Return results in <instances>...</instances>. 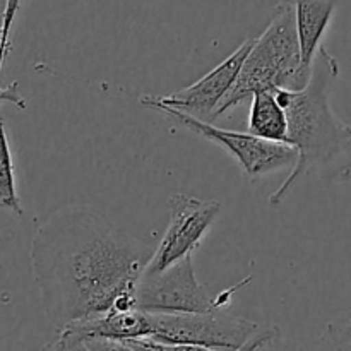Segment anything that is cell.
<instances>
[{
	"instance_id": "1",
	"label": "cell",
	"mask_w": 351,
	"mask_h": 351,
	"mask_svg": "<svg viewBox=\"0 0 351 351\" xmlns=\"http://www.w3.org/2000/svg\"><path fill=\"white\" fill-rule=\"evenodd\" d=\"M154 250L95 208L57 209L31 242V267L48 321L60 332L108 314L120 297L134 293Z\"/></svg>"
},
{
	"instance_id": "2",
	"label": "cell",
	"mask_w": 351,
	"mask_h": 351,
	"mask_svg": "<svg viewBox=\"0 0 351 351\" xmlns=\"http://www.w3.org/2000/svg\"><path fill=\"white\" fill-rule=\"evenodd\" d=\"M338 74V60L322 47L304 89L274 91L287 112V144L297 151V163L287 180L269 195V206H280L293 185L307 175L322 182L351 178V125L336 117L329 103V84Z\"/></svg>"
},
{
	"instance_id": "3",
	"label": "cell",
	"mask_w": 351,
	"mask_h": 351,
	"mask_svg": "<svg viewBox=\"0 0 351 351\" xmlns=\"http://www.w3.org/2000/svg\"><path fill=\"white\" fill-rule=\"evenodd\" d=\"M311 75L302 67L293 5L288 0H280L269 26L256 38L235 86L218 108L215 120L259 93H274L278 89L300 91L308 84Z\"/></svg>"
},
{
	"instance_id": "4",
	"label": "cell",
	"mask_w": 351,
	"mask_h": 351,
	"mask_svg": "<svg viewBox=\"0 0 351 351\" xmlns=\"http://www.w3.org/2000/svg\"><path fill=\"white\" fill-rule=\"evenodd\" d=\"M139 103L146 108H153L165 113L175 122L180 123L182 127L204 137L209 143L221 146L226 153H230L239 161L243 175L252 178V180L263 177V175L283 170L287 167L293 168V165L297 163V151L290 144L269 143V141L259 139L249 132L221 129V127H216L215 123L194 119V117L187 115L180 110L160 105V103L153 101L149 95L141 96Z\"/></svg>"
},
{
	"instance_id": "5",
	"label": "cell",
	"mask_w": 351,
	"mask_h": 351,
	"mask_svg": "<svg viewBox=\"0 0 351 351\" xmlns=\"http://www.w3.org/2000/svg\"><path fill=\"white\" fill-rule=\"evenodd\" d=\"M151 339L192 345L216 351H239L252 341L263 326L225 311L202 314H149Z\"/></svg>"
},
{
	"instance_id": "6",
	"label": "cell",
	"mask_w": 351,
	"mask_h": 351,
	"mask_svg": "<svg viewBox=\"0 0 351 351\" xmlns=\"http://www.w3.org/2000/svg\"><path fill=\"white\" fill-rule=\"evenodd\" d=\"M134 295L137 308L147 314H202L218 311L216 298L195 278L192 256L163 271H144Z\"/></svg>"
},
{
	"instance_id": "7",
	"label": "cell",
	"mask_w": 351,
	"mask_h": 351,
	"mask_svg": "<svg viewBox=\"0 0 351 351\" xmlns=\"http://www.w3.org/2000/svg\"><path fill=\"white\" fill-rule=\"evenodd\" d=\"M168 209L170 221L153 259L147 264L146 271L149 273L167 269L171 264L192 256L221 211V202L189 194H173L168 199Z\"/></svg>"
},
{
	"instance_id": "8",
	"label": "cell",
	"mask_w": 351,
	"mask_h": 351,
	"mask_svg": "<svg viewBox=\"0 0 351 351\" xmlns=\"http://www.w3.org/2000/svg\"><path fill=\"white\" fill-rule=\"evenodd\" d=\"M254 43H256V38H247L232 55H228L221 64L216 65L197 82L177 93H171V95L151 96V99L160 105L180 110L197 120L213 123L216 112L235 86L240 69H242L249 51L252 50Z\"/></svg>"
},
{
	"instance_id": "9",
	"label": "cell",
	"mask_w": 351,
	"mask_h": 351,
	"mask_svg": "<svg viewBox=\"0 0 351 351\" xmlns=\"http://www.w3.org/2000/svg\"><path fill=\"white\" fill-rule=\"evenodd\" d=\"M295 9L302 67L312 74L315 57L322 48V38L331 24L336 10L335 0H288Z\"/></svg>"
},
{
	"instance_id": "10",
	"label": "cell",
	"mask_w": 351,
	"mask_h": 351,
	"mask_svg": "<svg viewBox=\"0 0 351 351\" xmlns=\"http://www.w3.org/2000/svg\"><path fill=\"white\" fill-rule=\"evenodd\" d=\"M247 132L269 143H283L288 139V119L274 93H259L250 99Z\"/></svg>"
},
{
	"instance_id": "11",
	"label": "cell",
	"mask_w": 351,
	"mask_h": 351,
	"mask_svg": "<svg viewBox=\"0 0 351 351\" xmlns=\"http://www.w3.org/2000/svg\"><path fill=\"white\" fill-rule=\"evenodd\" d=\"M21 0H5V9L2 14V24H0V103H12L17 108L26 110L27 103L24 96L19 93V82L14 81L9 86L2 84V69L7 53L10 50V33H12L14 21H16L17 10H19Z\"/></svg>"
},
{
	"instance_id": "12",
	"label": "cell",
	"mask_w": 351,
	"mask_h": 351,
	"mask_svg": "<svg viewBox=\"0 0 351 351\" xmlns=\"http://www.w3.org/2000/svg\"><path fill=\"white\" fill-rule=\"evenodd\" d=\"M0 206L14 215H23L19 194L16 187V171H14L12 153L7 139L5 120L0 115Z\"/></svg>"
},
{
	"instance_id": "13",
	"label": "cell",
	"mask_w": 351,
	"mask_h": 351,
	"mask_svg": "<svg viewBox=\"0 0 351 351\" xmlns=\"http://www.w3.org/2000/svg\"><path fill=\"white\" fill-rule=\"evenodd\" d=\"M125 343L129 346H132V348L136 351H216V350L202 348V346L161 343V341H154V339H151V338L130 339V341H125Z\"/></svg>"
},
{
	"instance_id": "14",
	"label": "cell",
	"mask_w": 351,
	"mask_h": 351,
	"mask_svg": "<svg viewBox=\"0 0 351 351\" xmlns=\"http://www.w3.org/2000/svg\"><path fill=\"white\" fill-rule=\"evenodd\" d=\"M328 336L338 351H351V311L343 321L328 326Z\"/></svg>"
},
{
	"instance_id": "15",
	"label": "cell",
	"mask_w": 351,
	"mask_h": 351,
	"mask_svg": "<svg viewBox=\"0 0 351 351\" xmlns=\"http://www.w3.org/2000/svg\"><path fill=\"white\" fill-rule=\"evenodd\" d=\"M81 345L88 351H136L125 341H113V339H86Z\"/></svg>"
},
{
	"instance_id": "16",
	"label": "cell",
	"mask_w": 351,
	"mask_h": 351,
	"mask_svg": "<svg viewBox=\"0 0 351 351\" xmlns=\"http://www.w3.org/2000/svg\"><path fill=\"white\" fill-rule=\"evenodd\" d=\"M256 351H304V350H302L297 343L285 339L280 332L278 336L271 338L269 341H266L264 345H261Z\"/></svg>"
},
{
	"instance_id": "17",
	"label": "cell",
	"mask_w": 351,
	"mask_h": 351,
	"mask_svg": "<svg viewBox=\"0 0 351 351\" xmlns=\"http://www.w3.org/2000/svg\"><path fill=\"white\" fill-rule=\"evenodd\" d=\"M280 332L281 331L276 328V326H266V328L261 329V332L256 336V338L252 339V341L247 343V345L243 346V348H240L239 351H256L261 345H264V343H266V341H269L271 338L278 336V335H280Z\"/></svg>"
},
{
	"instance_id": "18",
	"label": "cell",
	"mask_w": 351,
	"mask_h": 351,
	"mask_svg": "<svg viewBox=\"0 0 351 351\" xmlns=\"http://www.w3.org/2000/svg\"><path fill=\"white\" fill-rule=\"evenodd\" d=\"M41 351H72V348L69 346V343L65 341L64 338H60V336H58L53 343L47 345Z\"/></svg>"
},
{
	"instance_id": "19",
	"label": "cell",
	"mask_w": 351,
	"mask_h": 351,
	"mask_svg": "<svg viewBox=\"0 0 351 351\" xmlns=\"http://www.w3.org/2000/svg\"><path fill=\"white\" fill-rule=\"evenodd\" d=\"M72 351H88V350H86L82 345H75L74 348H72Z\"/></svg>"
}]
</instances>
